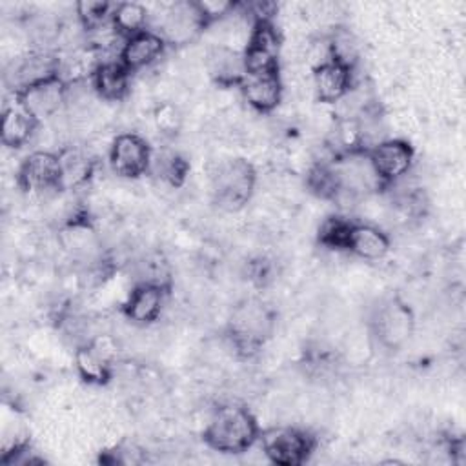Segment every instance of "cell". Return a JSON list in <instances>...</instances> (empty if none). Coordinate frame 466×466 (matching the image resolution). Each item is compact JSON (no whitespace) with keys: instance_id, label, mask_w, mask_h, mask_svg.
Returning <instances> with one entry per match:
<instances>
[{"instance_id":"obj_1","label":"cell","mask_w":466,"mask_h":466,"mask_svg":"<svg viewBox=\"0 0 466 466\" xmlns=\"http://www.w3.org/2000/svg\"><path fill=\"white\" fill-rule=\"evenodd\" d=\"M258 435L260 426L251 410L237 402H226L215 408L202 431V441L213 451L240 455L258 442Z\"/></svg>"},{"instance_id":"obj_2","label":"cell","mask_w":466,"mask_h":466,"mask_svg":"<svg viewBox=\"0 0 466 466\" xmlns=\"http://www.w3.org/2000/svg\"><path fill=\"white\" fill-rule=\"evenodd\" d=\"M275 324L277 315L271 306L260 299H244L233 308L224 337L238 359L249 360L262 351L273 335Z\"/></svg>"},{"instance_id":"obj_3","label":"cell","mask_w":466,"mask_h":466,"mask_svg":"<svg viewBox=\"0 0 466 466\" xmlns=\"http://www.w3.org/2000/svg\"><path fill=\"white\" fill-rule=\"evenodd\" d=\"M368 331L380 350L395 353L411 339L415 331V313L399 293L384 295L368 315Z\"/></svg>"},{"instance_id":"obj_4","label":"cell","mask_w":466,"mask_h":466,"mask_svg":"<svg viewBox=\"0 0 466 466\" xmlns=\"http://www.w3.org/2000/svg\"><path fill=\"white\" fill-rule=\"evenodd\" d=\"M257 186L255 166L242 157L222 158L209 175L211 200L228 213H237L251 200Z\"/></svg>"},{"instance_id":"obj_5","label":"cell","mask_w":466,"mask_h":466,"mask_svg":"<svg viewBox=\"0 0 466 466\" xmlns=\"http://www.w3.org/2000/svg\"><path fill=\"white\" fill-rule=\"evenodd\" d=\"M260 450L277 466H302L319 446L313 431L299 426H273L260 430Z\"/></svg>"},{"instance_id":"obj_6","label":"cell","mask_w":466,"mask_h":466,"mask_svg":"<svg viewBox=\"0 0 466 466\" xmlns=\"http://www.w3.org/2000/svg\"><path fill=\"white\" fill-rule=\"evenodd\" d=\"M69 89L71 84L60 75V71H56L16 89L13 93V100H16L36 122L42 124L64 107Z\"/></svg>"},{"instance_id":"obj_7","label":"cell","mask_w":466,"mask_h":466,"mask_svg":"<svg viewBox=\"0 0 466 466\" xmlns=\"http://www.w3.org/2000/svg\"><path fill=\"white\" fill-rule=\"evenodd\" d=\"M366 157L384 191L411 171L415 147L406 138H382L366 149Z\"/></svg>"},{"instance_id":"obj_8","label":"cell","mask_w":466,"mask_h":466,"mask_svg":"<svg viewBox=\"0 0 466 466\" xmlns=\"http://www.w3.org/2000/svg\"><path fill=\"white\" fill-rule=\"evenodd\" d=\"M280 47H282V35L275 25V20L253 22L249 27L248 42L242 49L246 75L279 73Z\"/></svg>"},{"instance_id":"obj_9","label":"cell","mask_w":466,"mask_h":466,"mask_svg":"<svg viewBox=\"0 0 466 466\" xmlns=\"http://www.w3.org/2000/svg\"><path fill=\"white\" fill-rule=\"evenodd\" d=\"M16 186L24 193H58L62 189V166L58 151L36 149L16 169Z\"/></svg>"},{"instance_id":"obj_10","label":"cell","mask_w":466,"mask_h":466,"mask_svg":"<svg viewBox=\"0 0 466 466\" xmlns=\"http://www.w3.org/2000/svg\"><path fill=\"white\" fill-rule=\"evenodd\" d=\"M151 155L153 149L144 137L137 133H120L109 146L107 162L116 177L135 180L149 173Z\"/></svg>"},{"instance_id":"obj_11","label":"cell","mask_w":466,"mask_h":466,"mask_svg":"<svg viewBox=\"0 0 466 466\" xmlns=\"http://www.w3.org/2000/svg\"><path fill=\"white\" fill-rule=\"evenodd\" d=\"M208 29L200 16L195 0H182L171 4L160 18V29H155L167 46L180 47L191 44Z\"/></svg>"},{"instance_id":"obj_12","label":"cell","mask_w":466,"mask_h":466,"mask_svg":"<svg viewBox=\"0 0 466 466\" xmlns=\"http://www.w3.org/2000/svg\"><path fill=\"white\" fill-rule=\"evenodd\" d=\"M169 293V286L140 280L127 293L126 300L120 304V313L137 326H147L160 319L166 297Z\"/></svg>"},{"instance_id":"obj_13","label":"cell","mask_w":466,"mask_h":466,"mask_svg":"<svg viewBox=\"0 0 466 466\" xmlns=\"http://www.w3.org/2000/svg\"><path fill=\"white\" fill-rule=\"evenodd\" d=\"M355 69L324 58L313 67V89L320 104H339L355 87Z\"/></svg>"},{"instance_id":"obj_14","label":"cell","mask_w":466,"mask_h":466,"mask_svg":"<svg viewBox=\"0 0 466 466\" xmlns=\"http://www.w3.org/2000/svg\"><path fill=\"white\" fill-rule=\"evenodd\" d=\"M204 66L211 82L222 89H229V87L238 89V86L246 78L242 51L224 44H215L208 47Z\"/></svg>"},{"instance_id":"obj_15","label":"cell","mask_w":466,"mask_h":466,"mask_svg":"<svg viewBox=\"0 0 466 466\" xmlns=\"http://www.w3.org/2000/svg\"><path fill=\"white\" fill-rule=\"evenodd\" d=\"M166 40L155 29H144L122 40L116 58L131 71H140L155 64L166 53Z\"/></svg>"},{"instance_id":"obj_16","label":"cell","mask_w":466,"mask_h":466,"mask_svg":"<svg viewBox=\"0 0 466 466\" xmlns=\"http://www.w3.org/2000/svg\"><path fill=\"white\" fill-rule=\"evenodd\" d=\"M238 91L244 102L257 113L268 115L277 109L284 95V84L279 73H257L246 75Z\"/></svg>"},{"instance_id":"obj_17","label":"cell","mask_w":466,"mask_h":466,"mask_svg":"<svg viewBox=\"0 0 466 466\" xmlns=\"http://www.w3.org/2000/svg\"><path fill=\"white\" fill-rule=\"evenodd\" d=\"M131 71L118 60H100L91 73L89 84L98 98L106 102H122L131 87Z\"/></svg>"},{"instance_id":"obj_18","label":"cell","mask_w":466,"mask_h":466,"mask_svg":"<svg viewBox=\"0 0 466 466\" xmlns=\"http://www.w3.org/2000/svg\"><path fill=\"white\" fill-rule=\"evenodd\" d=\"M391 249V238L390 235L370 222L353 220L346 253H351L362 260H380L384 258Z\"/></svg>"},{"instance_id":"obj_19","label":"cell","mask_w":466,"mask_h":466,"mask_svg":"<svg viewBox=\"0 0 466 466\" xmlns=\"http://www.w3.org/2000/svg\"><path fill=\"white\" fill-rule=\"evenodd\" d=\"M75 370L80 380L89 386H107L113 379L109 355L93 340H86L75 348Z\"/></svg>"},{"instance_id":"obj_20","label":"cell","mask_w":466,"mask_h":466,"mask_svg":"<svg viewBox=\"0 0 466 466\" xmlns=\"http://www.w3.org/2000/svg\"><path fill=\"white\" fill-rule=\"evenodd\" d=\"M40 122H36L16 100L13 104L5 106L2 111L0 120V142L7 149H20L24 147Z\"/></svg>"},{"instance_id":"obj_21","label":"cell","mask_w":466,"mask_h":466,"mask_svg":"<svg viewBox=\"0 0 466 466\" xmlns=\"http://www.w3.org/2000/svg\"><path fill=\"white\" fill-rule=\"evenodd\" d=\"M62 166V189H76L91 178L95 171V158L78 146H66L58 149Z\"/></svg>"},{"instance_id":"obj_22","label":"cell","mask_w":466,"mask_h":466,"mask_svg":"<svg viewBox=\"0 0 466 466\" xmlns=\"http://www.w3.org/2000/svg\"><path fill=\"white\" fill-rule=\"evenodd\" d=\"M189 169H191L189 160L182 153L164 147L160 151H153L147 175H151L157 180H160L162 184L177 189V187L184 186V182L189 175Z\"/></svg>"},{"instance_id":"obj_23","label":"cell","mask_w":466,"mask_h":466,"mask_svg":"<svg viewBox=\"0 0 466 466\" xmlns=\"http://www.w3.org/2000/svg\"><path fill=\"white\" fill-rule=\"evenodd\" d=\"M147 22L149 11L140 2H118L111 11V24L122 38L147 29Z\"/></svg>"},{"instance_id":"obj_24","label":"cell","mask_w":466,"mask_h":466,"mask_svg":"<svg viewBox=\"0 0 466 466\" xmlns=\"http://www.w3.org/2000/svg\"><path fill=\"white\" fill-rule=\"evenodd\" d=\"M353 220L346 215H328L317 229V242L331 251H346Z\"/></svg>"},{"instance_id":"obj_25","label":"cell","mask_w":466,"mask_h":466,"mask_svg":"<svg viewBox=\"0 0 466 466\" xmlns=\"http://www.w3.org/2000/svg\"><path fill=\"white\" fill-rule=\"evenodd\" d=\"M359 56H360L359 42L353 36V33L346 27L333 29V33L326 40V58L337 60V62L355 69Z\"/></svg>"},{"instance_id":"obj_26","label":"cell","mask_w":466,"mask_h":466,"mask_svg":"<svg viewBox=\"0 0 466 466\" xmlns=\"http://www.w3.org/2000/svg\"><path fill=\"white\" fill-rule=\"evenodd\" d=\"M115 4L107 0H80L75 4V13L80 27L91 33L111 22V11Z\"/></svg>"},{"instance_id":"obj_27","label":"cell","mask_w":466,"mask_h":466,"mask_svg":"<svg viewBox=\"0 0 466 466\" xmlns=\"http://www.w3.org/2000/svg\"><path fill=\"white\" fill-rule=\"evenodd\" d=\"M153 124L157 131L166 138H175L184 124L182 111L173 102H160L153 109Z\"/></svg>"},{"instance_id":"obj_28","label":"cell","mask_w":466,"mask_h":466,"mask_svg":"<svg viewBox=\"0 0 466 466\" xmlns=\"http://www.w3.org/2000/svg\"><path fill=\"white\" fill-rule=\"evenodd\" d=\"M195 4L208 27L238 13L240 9V2L237 0H195Z\"/></svg>"}]
</instances>
